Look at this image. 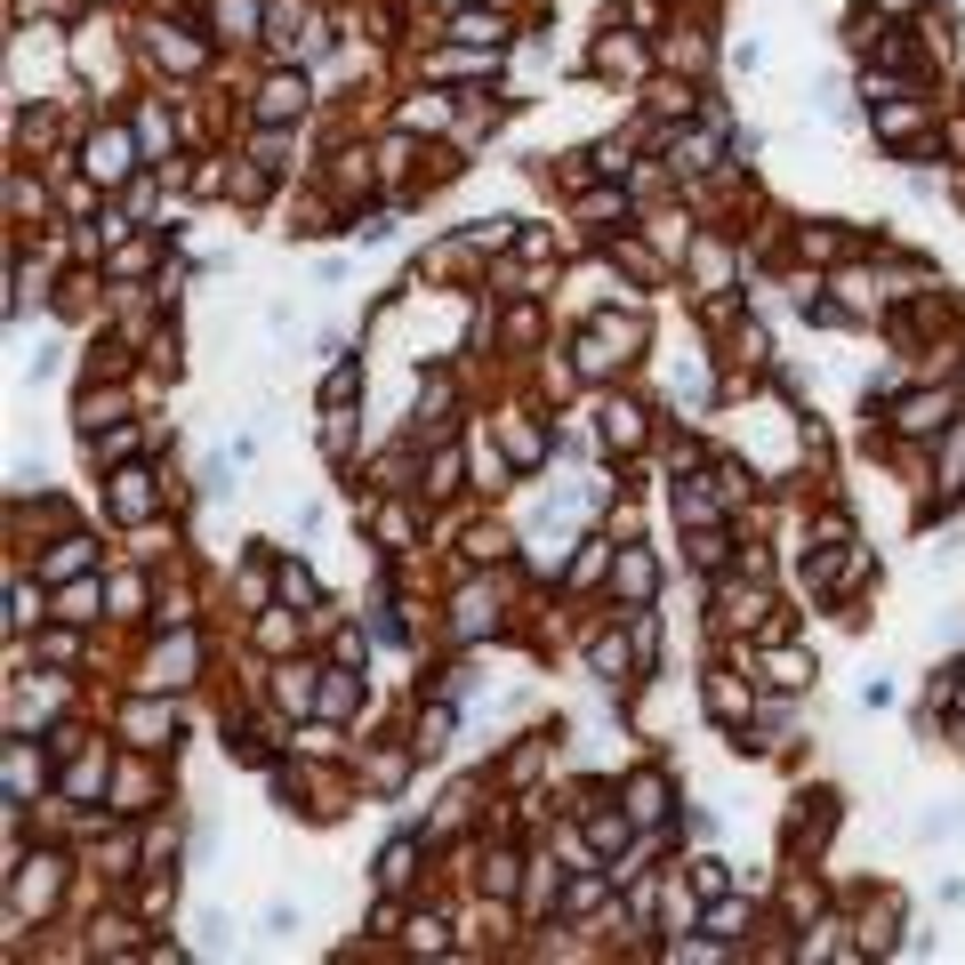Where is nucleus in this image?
<instances>
[{
	"mask_svg": "<svg viewBox=\"0 0 965 965\" xmlns=\"http://www.w3.org/2000/svg\"><path fill=\"white\" fill-rule=\"evenodd\" d=\"M298 97H306L298 81H273V89H266V106H258V113H273V121H282V113H298Z\"/></svg>",
	"mask_w": 965,
	"mask_h": 965,
	"instance_id": "1",
	"label": "nucleus"
},
{
	"mask_svg": "<svg viewBox=\"0 0 965 965\" xmlns=\"http://www.w3.org/2000/svg\"><path fill=\"white\" fill-rule=\"evenodd\" d=\"M902 427H909V435H925V427H942V395H934V402H925V395H917V402L902 410Z\"/></svg>",
	"mask_w": 965,
	"mask_h": 965,
	"instance_id": "2",
	"label": "nucleus"
},
{
	"mask_svg": "<svg viewBox=\"0 0 965 965\" xmlns=\"http://www.w3.org/2000/svg\"><path fill=\"white\" fill-rule=\"evenodd\" d=\"M121 515H146V475H121V491H113Z\"/></svg>",
	"mask_w": 965,
	"mask_h": 965,
	"instance_id": "3",
	"label": "nucleus"
},
{
	"mask_svg": "<svg viewBox=\"0 0 965 965\" xmlns=\"http://www.w3.org/2000/svg\"><path fill=\"white\" fill-rule=\"evenodd\" d=\"M81 564H89V556H81V539H57V556H49V571L64 579V571H81Z\"/></svg>",
	"mask_w": 965,
	"mask_h": 965,
	"instance_id": "4",
	"label": "nucleus"
}]
</instances>
